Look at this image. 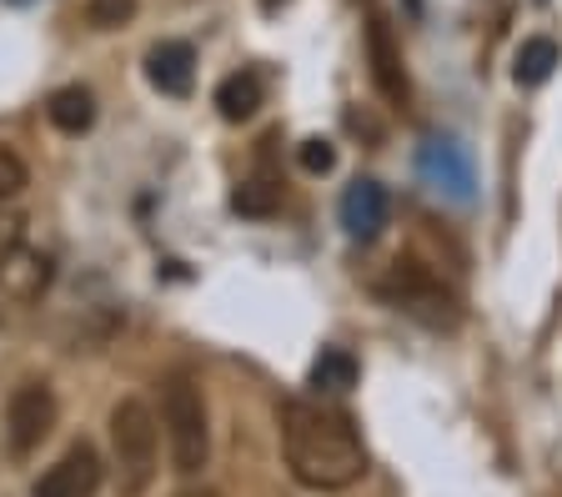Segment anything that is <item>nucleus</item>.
Segmentation results:
<instances>
[{
    "label": "nucleus",
    "mask_w": 562,
    "mask_h": 497,
    "mask_svg": "<svg viewBox=\"0 0 562 497\" xmlns=\"http://www.w3.org/2000/svg\"><path fill=\"white\" fill-rule=\"evenodd\" d=\"M111 452H116L121 497H140L156 477V417L140 397H126L111 413Z\"/></svg>",
    "instance_id": "obj_3"
},
{
    "label": "nucleus",
    "mask_w": 562,
    "mask_h": 497,
    "mask_svg": "<svg viewBox=\"0 0 562 497\" xmlns=\"http://www.w3.org/2000/svg\"><path fill=\"white\" fill-rule=\"evenodd\" d=\"M376 292H382L386 302H397L402 312H412V317L432 321V327H452L457 321V296L442 286V276L427 272V267L412 257L392 261V272H386V282L376 286Z\"/></svg>",
    "instance_id": "obj_4"
},
{
    "label": "nucleus",
    "mask_w": 562,
    "mask_h": 497,
    "mask_svg": "<svg viewBox=\"0 0 562 497\" xmlns=\"http://www.w3.org/2000/svg\"><path fill=\"white\" fill-rule=\"evenodd\" d=\"M281 5H286V0H261V11H281Z\"/></svg>",
    "instance_id": "obj_20"
},
{
    "label": "nucleus",
    "mask_w": 562,
    "mask_h": 497,
    "mask_svg": "<svg viewBox=\"0 0 562 497\" xmlns=\"http://www.w3.org/2000/svg\"><path fill=\"white\" fill-rule=\"evenodd\" d=\"M422 171L427 177H452V191L457 196H468V187H472V177H468V161L457 156V146H447V142H432L427 151H422Z\"/></svg>",
    "instance_id": "obj_15"
},
{
    "label": "nucleus",
    "mask_w": 562,
    "mask_h": 497,
    "mask_svg": "<svg viewBox=\"0 0 562 497\" xmlns=\"http://www.w3.org/2000/svg\"><path fill=\"white\" fill-rule=\"evenodd\" d=\"M181 497H216V493H181Z\"/></svg>",
    "instance_id": "obj_21"
},
{
    "label": "nucleus",
    "mask_w": 562,
    "mask_h": 497,
    "mask_svg": "<svg viewBox=\"0 0 562 497\" xmlns=\"http://www.w3.org/2000/svg\"><path fill=\"white\" fill-rule=\"evenodd\" d=\"M21 191H25V161L11 146H0V202H11Z\"/></svg>",
    "instance_id": "obj_17"
},
{
    "label": "nucleus",
    "mask_w": 562,
    "mask_h": 497,
    "mask_svg": "<svg viewBox=\"0 0 562 497\" xmlns=\"http://www.w3.org/2000/svg\"><path fill=\"white\" fill-rule=\"evenodd\" d=\"M312 387L327 392V397L357 387V362H351V352H341V347H327V352L312 362Z\"/></svg>",
    "instance_id": "obj_12"
},
{
    "label": "nucleus",
    "mask_w": 562,
    "mask_h": 497,
    "mask_svg": "<svg viewBox=\"0 0 562 497\" xmlns=\"http://www.w3.org/2000/svg\"><path fill=\"white\" fill-rule=\"evenodd\" d=\"M21 237H25V216H0V272H5L11 257L21 251Z\"/></svg>",
    "instance_id": "obj_19"
},
{
    "label": "nucleus",
    "mask_w": 562,
    "mask_h": 497,
    "mask_svg": "<svg viewBox=\"0 0 562 497\" xmlns=\"http://www.w3.org/2000/svg\"><path fill=\"white\" fill-rule=\"evenodd\" d=\"M232 206L241 216H271L281 206V181L277 177H251V181H241L236 187V196H232Z\"/></svg>",
    "instance_id": "obj_14"
},
{
    "label": "nucleus",
    "mask_w": 562,
    "mask_h": 497,
    "mask_svg": "<svg viewBox=\"0 0 562 497\" xmlns=\"http://www.w3.org/2000/svg\"><path fill=\"white\" fill-rule=\"evenodd\" d=\"M131 15H136V0H86V21H91L95 31H116Z\"/></svg>",
    "instance_id": "obj_16"
},
{
    "label": "nucleus",
    "mask_w": 562,
    "mask_h": 497,
    "mask_svg": "<svg viewBox=\"0 0 562 497\" xmlns=\"http://www.w3.org/2000/svg\"><path fill=\"white\" fill-rule=\"evenodd\" d=\"M146 76L161 95H191L196 81V50L187 41H161V46L146 50Z\"/></svg>",
    "instance_id": "obj_9"
},
{
    "label": "nucleus",
    "mask_w": 562,
    "mask_h": 497,
    "mask_svg": "<svg viewBox=\"0 0 562 497\" xmlns=\"http://www.w3.org/2000/svg\"><path fill=\"white\" fill-rule=\"evenodd\" d=\"M386 212H392V202H386L382 181H372V177L351 181L347 196H341V226H347L351 241H376L382 237Z\"/></svg>",
    "instance_id": "obj_8"
},
{
    "label": "nucleus",
    "mask_w": 562,
    "mask_h": 497,
    "mask_svg": "<svg viewBox=\"0 0 562 497\" xmlns=\"http://www.w3.org/2000/svg\"><path fill=\"white\" fill-rule=\"evenodd\" d=\"M552 66H558V41L532 36V41H522V50H517L513 76H517V86H542L552 76Z\"/></svg>",
    "instance_id": "obj_13"
},
{
    "label": "nucleus",
    "mask_w": 562,
    "mask_h": 497,
    "mask_svg": "<svg viewBox=\"0 0 562 497\" xmlns=\"http://www.w3.org/2000/svg\"><path fill=\"white\" fill-rule=\"evenodd\" d=\"M261 106V76L257 71H236L216 86V111L226 121H251Z\"/></svg>",
    "instance_id": "obj_11"
},
{
    "label": "nucleus",
    "mask_w": 562,
    "mask_h": 497,
    "mask_svg": "<svg viewBox=\"0 0 562 497\" xmlns=\"http://www.w3.org/2000/svg\"><path fill=\"white\" fill-rule=\"evenodd\" d=\"M281 422V452L286 467L302 487L312 493H341V487L362 483L367 473V448L362 432L341 407L316 403V397H286L277 407Z\"/></svg>",
    "instance_id": "obj_1"
},
{
    "label": "nucleus",
    "mask_w": 562,
    "mask_h": 497,
    "mask_svg": "<svg viewBox=\"0 0 562 497\" xmlns=\"http://www.w3.org/2000/svg\"><path fill=\"white\" fill-rule=\"evenodd\" d=\"M50 427H56V397H50L46 382L15 387V397L5 403V442H11L15 458H31L50 438Z\"/></svg>",
    "instance_id": "obj_5"
},
{
    "label": "nucleus",
    "mask_w": 562,
    "mask_h": 497,
    "mask_svg": "<svg viewBox=\"0 0 562 497\" xmlns=\"http://www.w3.org/2000/svg\"><path fill=\"white\" fill-rule=\"evenodd\" d=\"M161 417H166V442H171V467L176 473H201L211 452V427H206V392L191 372H171L161 387Z\"/></svg>",
    "instance_id": "obj_2"
},
{
    "label": "nucleus",
    "mask_w": 562,
    "mask_h": 497,
    "mask_svg": "<svg viewBox=\"0 0 562 497\" xmlns=\"http://www.w3.org/2000/svg\"><path fill=\"white\" fill-rule=\"evenodd\" d=\"M367 56H372L376 91H382L392 106H407L412 86H407V71H402V50H397V41H392V25H386L382 11L367 15Z\"/></svg>",
    "instance_id": "obj_7"
},
{
    "label": "nucleus",
    "mask_w": 562,
    "mask_h": 497,
    "mask_svg": "<svg viewBox=\"0 0 562 497\" xmlns=\"http://www.w3.org/2000/svg\"><path fill=\"white\" fill-rule=\"evenodd\" d=\"M46 116H50V126L56 131L81 136V131H91V121H95V95L86 91V86H60V91L50 95Z\"/></svg>",
    "instance_id": "obj_10"
},
{
    "label": "nucleus",
    "mask_w": 562,
    "mask_h": 497,
    "mask_svg": "<svg viewBox=\"0 0 562 497\" xmlns=\"http://www.w3.org/2000/svg\"><path fill=\"white\" fill-rule=\"evenodd\" d=\"M302 171H312V177H327L331 166H337V151H331V142H322V136H312V142H302Z\"/></svg>",
    "instance_id": "obj_18"
},
{
    "label": "nucleus",
    "mask_w": 562,
    "mask_h": 497,
    "mask_svg": "<svg viewBox=\"0 0 562 497\" xmlns=\"http://www.w3.org/2000/svg\"><path fill=\"white\" fill-rule=\"evenodd\" d=\"M101 458H95L91 442H76V448H66V458L56 462V467H46L41 473V483L31 487V497H95L101 493Z\"/></svg>",
    "instance_id": "obj_6"
}]
</instances>
